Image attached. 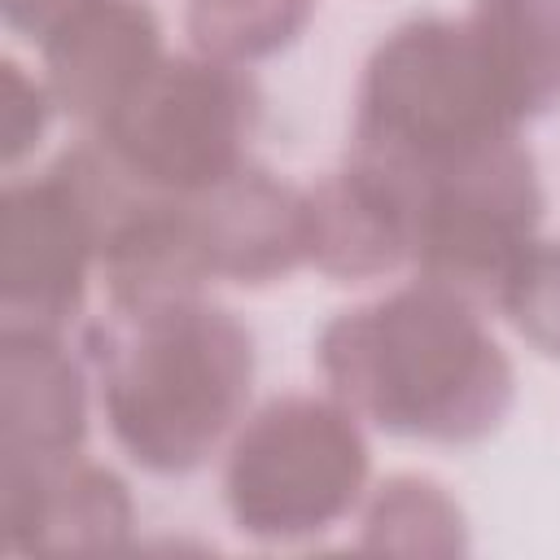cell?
I'll list each match as a JSON object with an SVG mask.
<instances>
[{
    "instance_id": "1",
    "label": "cell",
    "mask_w": 560,
    "mask_h": 560,
    "mask_svg": "<svg viewBox=\"0 0 560 560\" xmlns=\"http://www.w3.org/2000/svg\"><path fill=\"white\" fill-rule=\"evenodd\" d=\"M319 363L341 398L411 438H481L512 398L499 346L442 284L346 311L328 324Z\"/></svg>"
},
{
    "instance_id": "2",
    "label": "cell",
    "mask_w": 560,
    "mask_h": 560,
    "mask_svg": "<svg viewBox=\"0 0 560 560\" xmlns=\"http://www.w3.org/2000/svg\"><path fill=\"white\" fill-rule=\"evenodd\" d=\"M92 354L114 438L153 472L201 464L249 389V337L184 298L118 306Z\"/></svg>"
},
{
    "instance_id": "3",
    "label": "cell",
    "mask_w": 560,
    "mask_h": 560,
    "mask_svg": "<svg viewBox=\"0 0 560 560\" xmlns=\"http://www.w3.org/2000/svg\"><path fill=\"white\" fill-rule=\"evenodd\" d=\"M249 118L254 88L228 66L162 61L96 127V140L136 188L210 192L236 175Z\"/></svg>"
},
{
    "instance_id": "4",
    "label": "cell",
    "mask_w": 560,
    "mask_h": 560,
    "mask_svg": "<svg viewBox=\"0 0 560 560\" xmlns=\"http://www.w3.org/2000/svg\"><path fill=\"white\" fill-rule=\"evenodd\" d=\"M368 451L350 416L315 402H271L236 442L228 464V503L241 529L293 538L328 529L363 486Z\"/></svg>"
},
{
    "instance_id": "5",
    "label": "cell",
    "mask_w": 560,
    "mask_h": 560,
    "mask_svg": "<svg viewBox=\"0 0 560 560\" xmlns=\"http://www.w3.org/2000/svg\"><path fill=\"white\" fill-rule=\"evenodd\" d=\"M101 153L74 149L0 201V315L4 328L57 332L83 302L88 258L101 254Z\"/></svg>"
},
{
    "instance_id": "6",
    "label": "cell",
    "mask_w": 560,
    "mask_h": 560,
    "mask_svg": "<svg viewBox=\"0 0 560 560\" xmlns=\"http://www.w3.org/2000/svg\"><path fill=\"white\" fill-rule=\"evenodd\" d=\"M39 39L52 96L92 127L162 66L158 22L136 0H74Z\"/></svg>"
},
{
    "instance_id": "7",
    "label": "cell",
    "mask_w": 560,
    "mask_h": 560,
    "mask_svg": "<svg viewBox=\"0 0 560 560\" xmlns=\"http://www.w3.org/2000/svg\"><path fill=\"white\" fill-rule=\"evenodd\" d=\"M0 503L13 551L109 547L131 521L122 481L74 455L0 459Z\"/></svg>"
},
{
    "instance_id": "8",
    "label": "cell",
    "mask_w": 560,
    "mask_h": 560,
    "mask_svg": "<svg viewBox=\"0 0 560 560\" xmlns=\"http://www.w3.org/2000/svg\"><path fill=\"white\" fill-rule=\"evenodd\" d=\"M83 438V381L57 332L0 337V459H66Z\"/></svg>"
},
{
    "instance_id": "9",
    "label": "cell",
    "mask_w": 560,
    "mask_h": 560,
    "mask_svg": "<svg viewBox=\"0 0 560 560\" xmlns=\"http://www.w3.org/2000/svg\"><path fill=\"white\" fill-rule=\"evenodd\" d=\"M468 26L516 118L560 96V0H481Z\"/></svg>"
},
{
    "instance_id": "10",
    "label": "cell",
    "mask_w": 560,
    "mask_h": 560,
    "mask_svg": "<svg viewBox=\"0 0 560 560\" xmlns=\"http://www.w3.org/2000/svg\"><path fill=\"white\" fill-rule=\"evenodd\" d=\"M306 9L311 0H197L188 26L210 57H258L280 48Z\"/></svg>"
},
{
    "instance_id": "11",
    "label": "cell",
    "mask_w": 560,
    "mask_h": 560,
    "mask_svg": "<svg viewBox=\"0 0 560 560\" xmlns=\"http://www.w3.org/2000/svg\"><path fill=\"white\" fill-rule=\"evenodd\" d=\"M516 328L547 354H560V245L525 249L508 284L499 289Z\"/></svg>"
},
{
    "instance_id": "12",
    "label": "cell",
    "mask_w": 560,
    "mask_h": 560,
    "mask_svg": "<svg viewBox=\"0 0 560 560\" xmlns=\"http://www.w3.org/2000/svg\"><path fill=\"white\" fill-rule=\"evenodd\" d=\"M0 70H4L0 74V153H4V166H18L44 131L48 96L35 79L22 74V66L4 61Z\"/></svg>"
},
{
    "instance_id": "13",
    "label": "cell",
    "mask_w": 560,
    "mask_h": 560,
    "mask_svg": "<svg viewBox=\"0 0 560 560\" xmlns=\"http://www.w3.org/2000/svg\"><path fill=\"white\" fill-rule=\"evenodd\" d=\"M74 0H0L4 9V22L13 31H26V35H44Z\"/></svg>"
}]
</instances>
